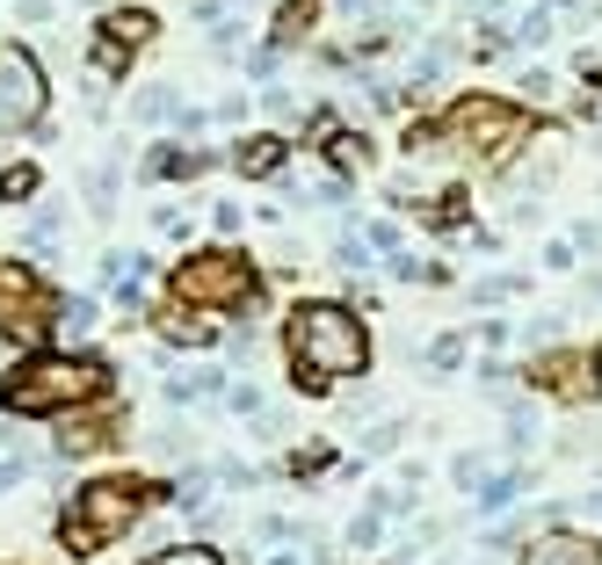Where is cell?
<instances>
[{"label":"cell","instance_id":"cell-1","mask_svg":"<svg viewBox=\"0 0 602 565\" xmlns=\"http://www.w3.org/2000/svg\"><path fill=\"white\" fill-rule=\"evenodd\" d=\"M283 348H291V377L298 392H334L342 377L370 370V334L342 297H305L283 319Z\"/></svg>","mask_w":602,"mask_h":565},{"label":"cell","instance_id":"cell-2","mask_svg":"<svg viewBox=\"0 0 602 565\" xmlns=\"http://www.w3.org/2000/svg\"><path fill=\"white\" fill-rule=\"evenodd\" d=\"M103 392H109V362L66 356V348L22 356L15 370L0 377V406L8 413H73V406H95Z\"/></svg>","mask_w":602,"mask_h":565},{"label":"cell","instance_id":"cell-3","mask_svg":"<svg viewBox=\"0 0 602 565\" xmlns=\"http://www.w3.org/2000/svg\"><path fill=\"white\" fill-rule=\"evenodd\" d=\"M429 145L472 153V160H501L523 145V109L494 102V95H465V102H450L443 123H413L407 131V153H429Z\"/></svg>","mask_w":602,"mask_h":565},{"label":"cell","instance_id":"cell-4","mask_svg":"<svg viewBox=\"0 0 602 565\" xmlns=\"http://www.w3.org/2000/svg\"><path fill=\"white\" fill-rule=\"evenodd\" d=\"M138 522H146V486L138 479H95L58 514V544H66L73 558H95V551H109L117 536H131Z\"/></svg>","mask_w":602,"mask_h":565},{"label":"cell","instance_id":"cell-5","mask_svg":"<svg viewBox=\"0 0 602 565\" xmlns=\"http://www.w3.org/2000/svg\"><path fill=\"white\" fill-rule=\"evenodd\" d=\"M174 283V297L190 312H255V297H261V275H255V261H240V254H225V247H211V254H182V269L168 275Z\"/></svg>","mask_w":602,"mask_h":565},{"label":"cell","instance_id":"cell-6","mask_svg":"<svg viewBox=\"0 0 602 565\" xmlns=\"http://www.w3.org/2000/svg\"><path fill=\"white\" fill-rule=\"evenodd\" d=\"M44 123V66L22 44H0V138Z\"/></svg>","mask_w":602,"mask_h":565},{"label":"cell","instance_id":"cell-7","mask_svg":"<svg viewBox=\"0 0 602 565\" xmlns=\"http://www.w3.org/2000/svg\"><path fill=\"white\" fill-rule=\"evenodd\" d=\"M52 319H58V297L36 283V269L8 261L0 269V334H52Z\"/></svg>","mask_w":602,"mask_h":565},{"label":"cell","instance_id":"cell-8","mask_svg":"<svg viewBox=\"0 0 602 565\" xmlns=\"http://www.w3.org/2000/svg\"><path fill=\"white\" fill-rule=\"evenodd\" d=\"M530 384L567 392V399H588V392H602V356H545L530 370Z\"/></svg>","mask_w":602,"mask_h":565},{"label":"cell","instance_id":"cell-9","mask_svg":"<svg viewBox=\"0 0 602 565\" xmlns=\"http://www.w3.org/2000/svg\"><path fill=\"white\" fill-rule=\"evenodd\" d=\"M523 565H602V536H581V530H545V536H530Z\"/></svg>","mask_w":602,"mask_h":565},{"label":"cell","instance_id":"cell-10","mask_svg":"<svg viewBox=\"0 0 602 565\" xmlns=\"http://www.w3.org/2000/svg\"><path fill=\"white\" fill-rule=\"evenodd\" d=\"M95 319H103V312H95V297H58L52 341H58V348H66V356H73V348H87V341H95V334H103V326H95Z\"/></svg>","mask_w":602,"mask_h":565},{"label":"cell","instance_id":"cell-11","mask_svg":"<svg viewBox=\"0 0 602 565\" xmlns=\"http://www.w3.org/2000/svg\"><path fill=\"white\" fill-rule=\"evenodd\" d=\"M283 153H291V145H283L276 131H255V138L233 145V167H240L247 182H269V174H283Z\"/></svg>","mask_w":602,"mask_h":565},{"label":"cell","instance_id":"cell-12","mask_svg":"<svg viewBox=\"0 0 602 565\" xmlns=\"http://www.w3.org/2000/svg\"><path fill=\"white\" fill-rule=\"evenodd\" d=\"M218 384H225V377L204 370V362H190V370H168V399H174V406H204V399H218Z\"/></svg>","mask_w":602,"mask_h":565},{"label":"cell","instance_id":"cell-13","mask_svg":"<svg viewBox=\"0 0 602 565\" xmlns=\"http://www.w3.org/2000/svg\"><path fill=\"white\" fill-rule=\"evenodd\" d=\"M516 493H523V471H486L480 493H472V508H480V514H508Z\"/></svg>","mask_w":602,"mask_h":565},{"label":"cell","instance_id":"cell-14","mask_svg":"<svg viewBox=\"0 0 602 565\" xmlns=\"http://www.w3.org/2000/svg\"><path fill=\"white\" fill-rule=\"evenodd\" d=\"M312 8H320V0H283V15H276V30H269V44H276V52H291V44H305V30H312Z\"/></svg>","mask_w":602,"mask_h":565},{"label":"cell","instance_id":"cell-15","mask_svg":"<svg viewBox=\"0 0 602 565\" xmlns=\"http://www.w3.org/2000/svg\"><path fill=\"white\" fill-rule=\"evenodd\" d=\"M160 326H168V341H190V348H211V334H218V326H211L204 312H190V305H174Z\"/></svg>","mask_w":602,"mask_h":565},{"label":"cell","instance_id":"cell-16","mask_svg":"<svg viewBox=\"0 0 602 565\" xmlns=\"http://www.w3.org/2000/svg\"><path fill=\"white\" fill-rule=\"evenodd\" d=\"M327 160H334L342 174L370 167V138H356V131H327Z\"/></svg>","mask_w":602,"mask_h":565},{"label":"cell","instance_id":"cell-17","mask_svg":"<svg viewBox=\"0 0 602 565\" xmlns=\"http://www.w3.org/2000/svg\"><path fill=\"white\" fill-rule=\"evenodd\" d=\"M342 544H348V551H378V544H385V514H370V508H363L356 522L342 530Z\"/></svg>","mask_w":602,"mask_h":565},{"label":"cell","instance_id":"cell-18","mask_svg":"<svg viewBox=\"0 0 602 565\" xmlns=\"http://www.w3.org/2000/svg\"><path fill=\"white\" fill-rule=\"evenodd\" d=\"M146 565H225V558L211 544H168V551H153Z\"/></svg>","mask_w":602,"mask_h":565},{"label":"cell","instance_id":"cell-19","mask_svg":"<svg viewBox=\"0 0 602 565\" xmlns=\"http://www.w3.org/2000/svg\"><path fill=\"white\" fill-rule=\"evenodd\" d=\"M508 443H516V449L537 443V406H530V399H508Z\"/></svg>","mask_w":602,"mask_h":565},{"label":"cell","instance_id":"cell-20","mask_svg":"<svg viewBox=\"0 0 602 565\" xmlns=\"http://www.w3.org/2000/svg\"><path fill=\"white\" fill-rule=\"evenodd\" d=\"M174 109H182V102H174L168 87H138V117H146V123H174Z\"/></svg>","mask_w":602,"mask_h":565},{"label":"cell","instance_id":"cell-21","mask_svg":"<svg viewBox=\"0 0 602 565\" xmlns=\"http://www.w3.org/2000/svg\"><path fill=\"white\" fill-rule=\"evenodd\" d=\"M225 406L240 413V421H261V413H269V399H261V384H233V392H225Z\"/></svg>","mask_w":602,"mask_h":565},{"label":"cell","instance_id":"cell-22","mask_svg":"<svg viewBox=\"0 0 602 565\" xmlns=\"http://www.w3.org/2000/svg\"><path fill=\"white\" fill-rule=\"evenodd\" d=\"M545 36H551V8H530V15L516 22V36H508V44H530V52H537Z\"/></svg>","mask_w":602,"mask_h":565},{"label":"cell","instance_id":"cell-23","mask_svg":"<svg viewBox=\"0 0 602 565\" xmlns=\"http://www.w3.org/2000/svg\"><path fill=\"white\" fill-rule=\"evenodd\" d=\"M0 196H8V204L36 196V167H0Z\"/></svg>","mask_w":602,"mask_h":565},{"label":"cell","instance_id":"cell-24","mask_svg":"<svg viewBox=\"0 0 602 565\" xmlns=\"http://www.w3.org/2000/svg\"><path fill=\"white\" fill-rule=\"evenodd\" d=\"M486 471H494V464H486V457H472V449H465L458 464H450V479L465 486V493H480V479H486Z\"/></svg>","mask_w":602,"mask_h":565},{"label":"cell","instance_id":"cell-25","mask_svg":"<svg viewBox=\"0 0 602 565\" xmlns=\"http://www.w3.org/2000/svg\"><path fill=\"white\" fill-rule=\"evenodd\" d=\"M494 52H508V30H501V22H480V30H472V58H494Z\"/></svg>","mask_w":602,"mask_h":565},{"label":"cell","instance_id":"cell-26","mask_svg":"<svg viewBox=\"0 0 602 565\" xmlns=\"http://www.w3.org/2000/svg\"><path fill=\"white\" fill-rule=\"evenodd\" d=\"M334 254H342V269H348V275H370V247H363L356 232H342V247H334Z\"/></svg>","mask_w":602,"mask_h":565},{"label":"cell","instance_id":"cell-27","mask_svg":"<svg viewBox=\"0 0 602 565\" xmlns=\"http://www.w3.org/2000/svg\"><path fill=\"white\" fill-rule=\"evenodd\" d=\"M393 449H399V421H385V428L363 435V457H393Z\"/></svg>","mask_w":602,"mask_h":565},{"label":"cell","instance_id":"cell-28","mask_svg":"<svg viewBox=\"0 0 602 565\" xmlns=\"http://www.w3.org/2000/svg\"><path fill=\"white\" fill-rule=\"evenodd\" d=\"M472 297H480V305H501V297H516V275H494V283H480Z\"/></svg>","mask_w":602,"mask_h":565},{"label":"cell","instance_id":"cell-29","mask_svg":"<svg viewBox=\"0 0 602 565\" xmlns=\"http://www.w3.org/2000/svg\"><path fill=\"white\" fill-rule=\"evenodd\" d=\"M240 218H247L240 204H211V225H218V232H240Z\"/></svg>","mask_w":602,"mask_h":565},{"label":"cell","instance_id":"cell-30","mask_svg":"<svg viewBox=\"0 0 602 565\" xmlns=\"http://www.w3.org/2000/svg\"><path fill=\"white\" fill-rule=\"evenodd\" d=\"M458 356H465L458 341H436V348H429V370H458Z\"/></svg>","mask_w":602,"mask_h":565},{"label":"cell","instance_id":"cell-31","mask_svg":"<svg viewBox=\"0 0 602 565\" xmlns=\"http://www.w3.org/2000/svg\"><path fill=\"white\" fill-rule=\"evenodd\" d=\"M523 95H530V102H545V95H551V73H545V66L523 73Z\"/></svg>","mask_w":602,"mask_h":565},{"label":"cell","instance_id":"cell-32","mask_svg":"<svg viewBox=\"0 0 602 565\" xmlns=\"http://www.w3.org/2000/svg\"><path fill=\"white\" fill-rule=\"evenodd\" d=\"M22 486V457H0V493H15Z\"/></svg>","mask_w":602,"mask_h":565},{"label":"cell","instance_id":"cell-33","mask_svg":"<svg viewBox=\"0 0 602 565\" xmlns=\"http://www.w3.org/2000/svg\"><path fill=\"white\" fill-rule=\"evenodd\" d=\"M342 15H356V22H363V15H378V0H342Z\"/></svg>","mask_w":602,"mask_h":565},{"label":"cell","instance_id":"cell-34","mask_svg":"<svg viewBox=\"0 0 602 565\" xmlns=\"http://www.w3.org/2000/svg\"><path fill=\"white\" fill-rule=\"evenodd\" d=\"M472 565H501V558H472Z\"/></svg>","mask_w":602,"mask_h":565},{"label":"cell","instance_id":"cell-35","mask_svg":"<svg viewBox=\"0 0 602 565\" xmlns=\"http://www.w3.org/2000/svg\"><path fill=\"white\" fill-rule=\"evenodd\" d=\"M588 508H602V493H595V500H588Z\"/></svg>","mask_w":602,"mask_h":565}]
</instances>
